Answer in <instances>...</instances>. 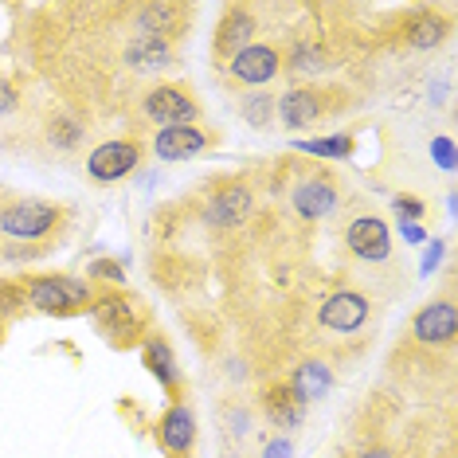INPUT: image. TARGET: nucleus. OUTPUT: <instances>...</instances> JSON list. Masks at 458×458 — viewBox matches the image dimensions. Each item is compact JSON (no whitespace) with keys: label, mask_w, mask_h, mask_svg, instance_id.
<instances>
[{"label":"nucleus","mask_w":458,"mask_h":458,"mask_svg":"<svg viewBox=\"0 0 458 458\" xmlns=\"http://www.w3.org/2000/svg\"><path fill=\"white\" fill-rule=\"evenodd\" d=\"M71 224V208L55 200H36V196H8L0 200V235L16 247H28L24 255L51 251Z\"/></svg>","instance_id":"f257e3e1"},{"label":"nucleus","mask_w":458,"mask_h":458,"mask_svg":"<svg viewBox=\"0 0 458 458\" xmlns=\"http://www.w3.org/2000/svg\"><path fill=\"white\" fill-rule=\"evenodd\" d=\"M24 301L32 314L44 318H79L90 310L98 286L87 275H71V270H36V275L20 278Z\"/></svg>","instance_id":"f03ea898"},{"label":"nucleus","mask_w":458,"mask_h":458,"mask_svg":"<svg viewBox=\"0 0 458 458\" xmlns=\"http://www.w3.org/2000/svg\"><path fill=\"white\" fill-rule=\"evenodd\" d=\"M90 321L114 349H130L141 345L145 333H149V310L141 306V298H133L130 290L114 286V290H98L90 301Z\"/></svg>","instance_id":"7ed1b4c3"},{"label":"nucleus","mask_w":458,"mask_h":458,"mask_svg":"<svg viewBox=\"0 0 458 458\" xmlns=\"http://www.w3.org/2000/svg\"><path fill=\"white\" fill-rule=\"evenodd\" d=\"M345 106H349L345 87H333V82H290L278 95V126H286L290 133L314 130Z\"/></svg>","instance_id":"20e7f679"},{"label":"nucleus","mask_w":458,"mask_h":458,"mask_svg":"<svg viewBox=\"0 0 458 458\" xmlns=\"http://www.w3.org/2000/svg\"><path fill=\"white\" fill-rule=\"evenodd\" d=\"M341 243H345L352 263H360L369 270L395 263V243H392V232H388V224H384V216L360 200H352L345 220H341Z\"/></svg>","instance_id":"39448f33"},{"label":"nucleus","mask_w":458,"mask_h":458,"mask_svg":"<svg viewBox=\"0 0 458 458\" xmlns=\"http://www.w3.org/2000/svg\"><path fill=\"white\" fill-rule=\"evenodd\" d=\"M200 98L189 90V82H153L133 102V118L141 126H200Z\"/></svg>","instance_id":"423d86ee"},{"label":"nucleus","mask_w":458,"mask_h":458,"mask_svg":"<svg viewBox=\"0 0 458 458\" xmlns=\"http://www.w3.org/2000/svg\"><path fill=\"white\" fill-rule=\"evenodd\" d=\"M345 204V181L329 169H306L290 184V208L301 220H326Z\"/></svg>","instance_id":"0eeeda50"},{"label":"nucleus","mask_w":458,"mask_h":458,"mask_svg":"<svg viewBox=\"0 0 458 458\" xmlns=\"http://www.w3.org/2000/svg\"><path fill=\"white\" fill-rule=\"evenodd\" d=\"M458 337V306H454V294H446L423 301L420 310L411 314V326H408V341L415 349H427V352H446Z\"/></svg>","instance_id":"6e6552de"},{"label":"nucleus","mask_w":458,"mask_h":458,"mask_svg":"<svg viewBox=\"0 0 458 458\" xmlns=\"http://www.w3.org/2000/svg\"><path fill=\"white\" fill-rule=\"evenodd\" d=\"M377 314V301L357 286H341L318 306V329L329 337H357Z\"/></svg>","instance_id":"1a4fd4ad"},{"label":"nucleus","mask_w":458,"mask_h":458,"mask_svg":"<svg viewBox=\"0 0 458 458\" xmlns=\"http://www.w3.org/2000/svg\"><path fill=\"white\" fill-rule=\"evenodd\" d=\"M263 24H259V13L251 4H227L220 13V24L212 28V64L216 71H227V64L239 55L243 47H251Z\"/></svg>","instance_id":"9d476101"},{"label":"nucleus","mask_w":458,"mask_h":458,"mask_svg":"<svg viewBox=\"0 0 458 458\" xmlns=\"http://www.w3.org/2000/svg\"><path fill=\"white\" fill-rule=\"evenodd\" d=\"M283 75V44H270V39H255L251 47H243L239 55L227 64L224 82L232 90H255L267 87Z\"/></svg>","instance_id":"9b49d317"},{"label":"nucleus","mask_w":458,"mask_h":458,"mask_svg":"<svg viewBox=\"0 0 458 458\" xmlns=\"http://www.w3.org/2000/svg\"><path fill=\"white\" fill-rule=\"evenodd\" d=\"M192 16H196L192 4H176V0H149V4L133 8V28H138V36H153V39H165V44L176 47V39L189 36Z\"/></svg>","instance_id":"f8f14e48"},{"label":"nucleus","mask_w":458,"mask_h":458,"mask_svg":"<svg viewBox=\"0 0 458 458\" xmlns=\"http://www.w3.org/2000/svg\"><path fill=\"white\" fill-rule=\"evenodd\" d=\"M141 157H145V141H138V138L102 141L87 157V176L98 184H118V181H126L130 173H138Z\"/></svg>","instance_id":"ddd939ff"},{"label":"nucleus","mask_w":458,"mask_h":458,"mask_svg":"<svg viewBox=\"0 0 458 458\" xmlns=\"http://www.w3.org/2000/svg\"><path fill=\"white\" fill-rule=\"evenodd\" d=\"M200 216H204L208 227H216V232L243 227L255 216V189L247 181H227V184H220V189L204 200Z\"/></svg>","instance_id":"4468645a"},{"label":"nucleus","mask_w":458,"mask_h":458,"mask_svg":"<svg viewBox=\"0 0 458 458\" xmlns=\"http://www.w3.org/2000/svg\"><path fill=\"white\" fill-rule=\"evenodd\" d=\"M153 439H157L165 458H192L196 439H200V427H196V411L184 400H173L161 411V420L153 423Z\"/></svg>","instance_id":"2eb2a0df"},{"label":"nucleus","mask_w":458,"mask_h":458,"mask_svg":"<svg viewBox=\"0 0 458 458\" xmlns=\"http://www.w3.org/2000/svg\"><path fill=\"white\" fill-rule=\"evenodd\" d=\"M337 64H341L337 51L318 36H294L290 47H283V75H290L294 82H314L329 75Z\"/></svg>","instance_id":"dca6fc26"},{"label":"nucleus","mask_w":458,"mask_h":458,"mask_svg":"<svg viewBox=\"0 0 458 458\" xmlns=\"http://www.w3.org/2000/svg\"><path fill=\"white\" fill-rule=\"evenodd\" d=\"M216 145V138L208 133L204 126H165L153 133V141H149V149H153V157L157 161H192V157H200V153H208Z\"/></svg>","instance_id":"f3484780"},{"label":"nucleus","mask_w":458,"mask_h":458,"mask_svg":"<svg viewBox=\"0 0 458 458\" xmlns=\"http://www.w3.org/2000/svg\"><path fill=\"white\" fill-rule=\"evenodd\" d=\"M141 364L153 380L161 384L173 400H181V388H184V377H181V360H176V349L165 333H145L141 341Z\"/></svg>","instance_id":"a211bd4d"},{"label":"nucleus","mask_w":458,"mask_h":458,"mask_svg":"<svg viewBox=\"0 0 458 458\" xmlns=\"http://www.w3.org/2000/svg\"><path fill=\"white\" fill-rule=\"evenodd\" d=\"M259 411H263V420L275 427V431H294V427L306 420V403L294 395V388H290L286 380H275L267 384L263 392H259Z\"/></svg>","instance_id":"6ab92c4d"},{"label":"nucleus","mask_w":458,"mask_h":458,"mask_svg":"<svg viewBox=\"0 0 458 458\" xmlns=\"http://www.w3.org/2000/svg\"><path fill=\"white\" fill-rule=\"evenodd\" d=\"M122 64L130 71H138V75H165V71H173V64H176V47L165 44V39L133 32L126 39V47H122Z\"/></svg>","instance_id":"aec40b11"},{"label":"nucleus","mask_w":458,"mask_h":458,"mask_svg":"<svg viewBox=\"0 0 458 458\" xmlns=\"http://www.w3.org/2000/svg\"><path fill=\"white\" fill-rule=\"evenodd\" d=\"M290 388H294V395L301 403H318V400H326L329 388H333V369L326 360H318V357H310V360H301L294 372H290Z\"/></svg>","instance_id":"412c9836"},{"label":"nucleus","mask_w":458,"mask_h":458,"mask_svg":"<svg viewBox=\"0 0 458 458\" xmlns=\"http://www.w3.org/2000/svg\"><path fill=\"white\" fill-rule=\"evenodd\" d=\"M403 36H408V47H415V51H435L451 36V20L443 13H431V8H420V13L403 24Z\"/></svg>","instance_id":"4be33fe9"},{"label":"nucleus","mask_w":458,"mask_h":458,"mask_svg":"<svg viewBox=\"0 0 458 458\" xmlns=\"http://www.w3.org/2000/svg\"><path fill=\"white\" fill-rule=\"evenodd\" d=\"M239 114H243L247 126L275 130V122H278V98L270 95V90H243V98H239Z\"/></svg>","instance_id":"5701e85b"},{"label":"nucleus","mask_w":458,"mask_h":458,"mask_svg":"<svg viewBox=\"0 0 458 458\" xmlns=\"http://www.w3.org/2000/svg\"><path fill=\"white\" fill-rule=\"evenodd\" d=\"M82 138H87V130H82V122L67 118V114H51L44 122V141L51 145L55 153H75Z\"/></svg>","instance_id":"b1692460"},{"label":"nucleus","mask_w":458,"mask_h":458,"mask_svg":"<svg viewBox=\"0 0 458 458\" xmlns=\"http://www.w3.org/2000/svg\"><path fill=\"white\" fill-rule=\"evenodd\" d=\"M298 149L310 153V157L345 161V157H352V149H357V138H352V133H329V138H318V141H298Z\"/></svg>","instance_id":"393cba45"},{"label":"nucleus","mask_w":458,"mask_h":458,"mask_svg":"<svg viewBox=\"0 0 458 458\" xmlns=\"http://www.w3.org/2000/svg\"><path fill=\"white\" fill-rule=\"evenodd\" d=\"M87 278L95 283L98 290H114L126 283V267L118 263V259H95V263L87 267Z\"/></svg>","instance_id":"a878e982"},{"label":"nucleus","mask_w":458,"mask_h":458,"mask_svg":"<svg viewBox=\"0 0 458 458\" xmlns=\"http://www.w3.org/2000/svg\"><path fill=\"white\" fill-rule=\"evenodd\" d=\"M28 310V301H24V290H20V278L16 283H0V314L8 318H20Z\"/></svg>","instance_id":"bb28decb"},{"label":"nucleus","mask_w":458,"mask_h":458,"mask_svg":"<svg viewBox=\"0 0 458 458\" xmlns=\"http://www.w3.org/2000/svg\"><path fill=\"white\" fill-rule=\"evenodd\" d=\"M392 208L400 212V220H423V216H427L423 200H415V196H395Z\"/></svg>","instance_id":"cd10ccee"},{"label":"nucleus","mask_w":458,"mask_h":458,"mask_svg":"<svg viewBox=\"0 0 458 458\" xmlns=\"http://www.w3.org/2000/svg\"><path fill=\"white\" fill-rule=\"evenodd\" d=\"M349 458H400V451L395 446H388V443H364V446H357Z\"/></svg>","instance_id":"c85d7f7f"},{"label":"nucleus","mask_w":458,"mask_h":458,"mask_svg":"<svg viewBox=\"0 0 458 458\" xmlns=\"http://www.w3.org/2000/svg\"><path fill=\"white\" fill-rule=\"evenodd\" d=\"M263 458H294V443L286 439V435H275V439L267 443V451Z\"/></svg>","instance_id":"c756f323"},{"label":"nucleus","mask_w":458,"mask_h":458,"mask_svg":"<svg viewBox=\"0 0 458 458\" xmlns=\"http://www.w3.org/2000/svg\"><path fill=\"white\" fill-rule=\"evenodd\" d=\"M20 106V95H16V87L8 79H0V114H13Z\"/></svg>","instance_id":"7c9ffc66"},{"label":"nucleus","mask_w":458,"mask_h":458,"mask_svg":"<svg viewBox=\"0 0 458 458\" xmlns=\"http://www.w3.org/2000/svg\"><path fill=\"white\" fill-rule=\"evenodd\" d=\"M451 153H454L451 138H439V141H435V157H439V165H443V169H451V165H454V157H451Z\"/></svg>","instance_id":"2f4dec72"},{"label":"nucleus","mask_w":458,"mask_h":458,"mask_svg":"<svg viewBox=\"0 0 458 458\" xmlns=\"http://www.w3.org/2000/svg\"><path fill=\"white\" fill-rule=\"evenodd\" d=\"M400 232H403V239H408V243H423V232H420L415 224H403Z\"/></svg>","instance_id":"473e14b6"},{"label":"nucleus","mask_w":458,"mask_h":458,"mask_svg":"<svg viewBox=\"0 0 458 458\" xmlns=\"http://www.w3.org/2000/svg\"><path fill=\"white\" fill-rule=\"evenodd\" d=\"M439 255H443V251H439V243H431V251H427V259H423V270H431L435 263H439Z\"/></svg>","instance_id":"72a5a7b5"},{"label":"nucleus","mask_w":458,"mask_h":458,"mask_svg":"<svg viewBox=\"0 0 458 458\" xmlns=\"http://www.w3.org/2000/svg\"><path fill=\"white\" fill-rule=\"evenodd\" d=\"M4 326H8V321H4V314H0V337H4Z\"/></svg>","instance_id":"f704fd0d"}]
</instances>
